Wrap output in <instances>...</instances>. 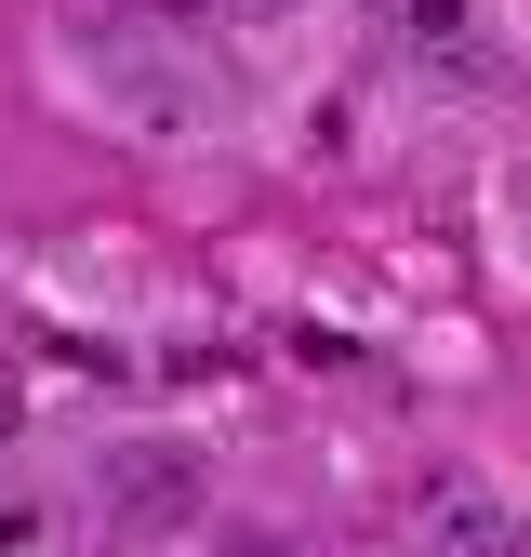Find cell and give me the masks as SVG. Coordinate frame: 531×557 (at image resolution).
Returning <instances> with one entry per match:
<instances>
[{"label": "cell", "mask_w": 531, "mask_h": 557, "mask_svg": "<svg viewBox=\"0 0 531 557\" xmlns=\"http://www.w3.org/2000/svg\"><path fill=\"white\" fill-rule=\"evenodd\" d=\"M94 492L120 531H186L199 505H213V465H199L186 438H107L94 451Z\"/></svg>", "instance_id": "6da1fadb"}, {"label": "cell", "mask_w": 531, "mask_h": 557, "mask_svg": "<svg viewBox=\"0 0 531 557\" xmlns=\"http://www.w3.org/2000/svg\"><path fill=\"white\" fill-rule=\"evenodd\" d=\"M385 14H398L412 66H425L452 107H492V94H518V66H505V40H492V14H479V0H385Z\"/></svg>", "instance_id": "7a4b0ae2"}, {"label": "cell", "mask_w": 531, "mask_h": 557, "mask_svg": "<svg viewBox=\"0 0 531 557\" xmlns=\"http://www.w3.org/2000/svg\"><path fill=\"white\" fill-rule=\"evenodd\" d=\"M412 518H425L439 557H531V531L505 518V492H492V478H465V465L425 478V505H412Z\"/></svg>", "instance_id": "3957f363"}, {"label": "cell", "mask_w": 531, "mask_h": 557, "mask_svg": "<svg viewBox=\"0 0 531 557\" xmlns=\"http://www.w3.org/2000/svg\"><path fill=\"white\" fill-rule=\"evenodd\" d=\"M226 14H239V27H293L306 0H226Z\"/></svg>", "instance_id": "277c9868"}, {"label": "cell", "mask_w": 531, "mask_h": 557, "mask_svg": "<svg viewBox=\"0 0 531 557\" xmlns=\"http://www.w3.org/2000/svg\"><path fill=\"white\" fill-rule=\"evenodd\" d=\"M147 14H173V27H186V14H213V0H147Z\"/></svg>", "instance_id": "5b68a950"}, {"label": "cell", "mask_w": 531, "mask_h": 557, "mask_svg": "<svg viewBox=\"0 0 531 557\" xmlns=\"http://www.w3.org/2000/svg\"><path fill=\"white\" fill-rule=\"evenodd\" d=\"M226 557H266V544H226Z\"/></svg>", "instance_id": "8992f818"}, {"label": "cell", "mask_w": 531, "mask_h": 557, "mask_svg": "<svg viewBox=\"0 0 531 557\" xmlns=\"http://www.w3.org/2000/svg\"><path fill=\"white\" fill-rule=\"evenodd\" d=\"M0 425H14V398H0Z\"/></svg>", "instance_id": "52a82bcc"}]
</instances>
